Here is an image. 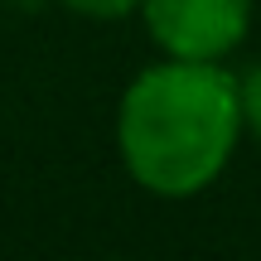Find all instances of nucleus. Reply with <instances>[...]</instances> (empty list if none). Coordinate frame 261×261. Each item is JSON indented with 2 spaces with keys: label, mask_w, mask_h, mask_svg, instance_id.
Instances as JSON below:
<instances>
[{
  "label": "nucleus",
  "mask_w": 261,
  "mask_h": 261,
  "mask_svg": "<svg viewBox=\"0 0 261 261\" xmlns=\"http://www.w3.org/2000/svg\"><path fill=\"white\" fill-rule=\"evenodd\" d=\"M58 5L83 15V19H126L140 10V0H58Z\"/></svg>",
  "instance_id": "20e7f679"
},
{
  "label": "nucleus",
  "mask_w": 261,
  "mask_h": 261,
  "mask_svg": "<svg viewBox=\"0 0 261 261\" xmlns=\"http://www.w3.org/2000/svg\"><path fill=\"white\" fill-rule=\"evenodd\" d=\"M136 15L165 58L223 63L252 29V0H140Z\"/></svg>",
  "instance_id": "f03ea898"
},
{
  "label": "nucleus",
  "mask_w": 261,
  "mask_h": 261,
  "mask_svg": "<svg viewBox=\"0 0 261 261\" xmlns=\"http://www.w3.org/2000/svg\"><path fill=\"white\" fill-rule=\"evenodd\" d=\"M237 73L198 58L140 68L116 102V155L150 198L184 203L223 179L242 140Z\"/></svg>",
  "instance_id": "f257e3e1"
},
{
  "label": "nucleus",
  "mask_w": 261,
  "mask_h": 261,
  "mask_svg": "<svg viewBox=\"0 0 261 261\" xmlns=\"http://www.w3.org/2000/svg\"><path fill=\"white\" fill-rule=\"evenodd\" d=\"M237 97H242V130L261 140V63H252L237 77Z\"/></svg>",
  "instance_id": "7ed1b4c3"
}]
</instances>
